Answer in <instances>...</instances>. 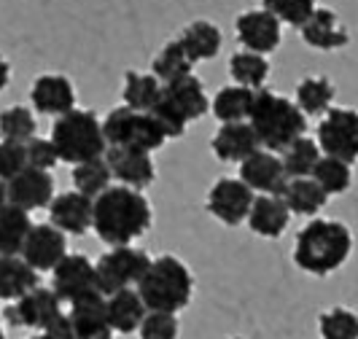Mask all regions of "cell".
Here are the masks:
<instances>
[{"label":"cell","mask_w":358,"mask_h":339,"mask_svg":"<svg viewBox=\"0 0 358 339\" xmlns=\"http://www.w3.org/2000/svg\"><path fill=\"white\" fill-rule=\"evenodd\" d=\"M280 196L286 199L291 213L305 215V218H315L323 210V205L329 202V194L323 192V186L313 175H307V178H288L286 189H283Z\"/></svg>","instance_id":"26"},{"label":"cell","mask_w":358,"mask_h":339,"mask_svg":"<svg viewBox=\"0 0 358 339\" xmlns=\"http://www.w3.org/2000/svg\"><path fill=\"white\" fill-rule=\"evenodd\" d=\"M141 339H178L180 323L178 312H162V310H148L141 329Z\"/></svg>","instance_id":"39"},{"label":"cell","mask_w":358,"mask_h":339,"mask_svg":"<svg viewBox=\"0 0 358 339\" xmlns=\"http://www.w3.org/2000/svg\"><path fill=\"white\" fill-rule=\"evenodd\" d=\"M334 84L329 81V78H323V75H307L302 78L299 84H296V94H294V100H296V106L305 110V116H323L331 103H334Z\"/></svg>","instance_id":"30"},{"label":"cell","mask_w":358,"mask_h":339,"mask_svg":"<svg viewBox=\"0 0 358 339\" xmlns=\"http://www.w3.org/2000/svg\"><path fill=\"white\" fill-rule=\"evenodd\" d=\"M30 339H54V337H49L46 331H41V334H36V337H30Z\"/></svg>","instance_id":"47"},{"label":"cell","mask_w":358,"mask_h":339,"mask_svg":"<svg viewBox=\"0 0 358 339\" xmlns=\"http://www.w3.org/2000/svg\"><path fill=\"white\" fill-rule=\"evenodd\" d=\"M71 321L76 339H113V326L108 318V299L106 294H94L81 302L71 304Z\"/></svg>","instance_id":"20"},{"label":"cell","mask_w":358,"mask_h":339,"mask_svg":"<svg viewBox=\"0 0 358 339\" xmlns=\"http://www.w3.org/2000/svg\"><path fill=\"white\" fill-rule=\"evenodd\" d=\"M49 337L54 339H76V331H73V321H71V315L68 312H59L57 318H54L46 329H43Z\"/></svg>","instance_id":"44"},{"label":"cell","mask_w":358,"mask_h":339,"mask_svg":"<svg viewBox=\"0 0 358 339\" xmlns=\"http://www.w3.org/2000/svg\"><path fill=\"white\" fill-rule=\"evenodd\" d=\"M11 84V65H8V59L0 54V92L6 89Z\"/></svg>","instance_id":"45"},{"label":"cell","mask_w":358,"mask_h":339,"mask_svg":"<svg viewBox=\"0 0 358 339\" xmlns=\"http://www.w3.org/2000/svg\"><path fill=\"white\" fill-rule=\"evenodd\" d=\"M30 103L43 116H65L76 108V89L73 81L62 73H43L30 87Z\"/></svg>","instance_id":"18"},{"label":"cell","mask_w":358,"mask_h":339,"mask_svg":"<svg viewBox=\"0 0 358 339\" xmlns=\"http://www.w3.org/2000/svg\"><path fill=\"white\" fill-rule=\"evenodd\" d=\"M8 202V189H6V180H0V205Z\"/></svg>","instance_id":"46"},{"label":"cell","mask_w":358,"mask_h":339,"mask_svg":"<svg viewBox=\"0 0 358 339\" xmlns=\"http://www.w3.org/2000/svg\"><path fill=\"white\" fill-rule=\"evenodd\" d=\"M240 178L245 180L256 194H283L288 173L278 151L259 148L245 161H240Z\"/></svg>","instance_id":"13"},{"label":"cell","mask_w":358,"mask_h":339,"mask_svg":"<svg viewBox=\"0 0 358 339\" xmlns=\"http://www.w3.org/2000/svg\"><path fill=\"white\" fill-rule=\"evenodd\" d=\"M151 267V256L143 248L135 245H116V248L106 250L97 259V280H100V291L103 294H113L122 288H138L143 280V275Z\"/></svg>","instance_id":"7"},{"label":"cell","mask_w":358,"mask_h":339,"mask_svg":"<svg viewBox=\"0 0 358 339\" xmlns=\"http://www.w3.org/2000/svg\"><path fill=\"white\" fill-rule=\"evenodd\" d=\"M38 132L36 113L27 106H11L0 110V140H14V143H27Z\"/></svg>","instance_id":"37"},{"label":"cell","mask_w":358,"mask_h":339,"mask_svg":"<svg viewBox=\"0 0 358 339\" xmlns=\"http://www.w3.org/2000/svg\"><path fill=\"white\" fill-rule=\"evenodd\" d=\"M151 116L159 122V127L164 129V135L173 140V138H183L186 135V127L192 124L183 113H180L178 108L173 106L164 94H159V100H157V106L151 108Z\"/></svg>","instance_id":"41"},{"label":"cell","mask_w":358,"mask_h":339,"mask_svg":"<svg viewBox=\"0 0 358 339\" xmlns=\"http://www.w3.org/2000/svg\"><path fill=\"white\" fill-rule=\"evenodd\" d=\"M291 215L294 213L288 210L286 199L280 194H256L245 224L253 234L267 237V240H278L288 229Z\"/></svg>","instance_id":"22"},{"label":"cell","mask_w":358,"mask_h":339,"mask_svg":"<svg viewBox=\"0 0 358 339\" xmlns=\"http://www.w3.org/2000/svg\"><path fill=\"white\" fill-rule=\"evenodd\" d=\"M256 192L243 178H218L208 192L205 208L224 226H240L248 221Z\"/></svg>","instance_id":"10"},{"label":"cell","mask_w":358,"mask_h":339,"mask_svg":"<svg viewBox=\"0 0 358 339\" xmlns=\"http://www.w3.org/2000/svg\"><path fill=\"white\" fill-rule=\"evenodd\" d=\"M24 148H27V164L38 170H54L62 161L52 138H33L24 143Z\"/></svg>","instance_id":"43"},{"label":"cell","mask_w":358,"mask_h":339,"mask_svg":"<svg viewBox=\"0 0 358 339\" xmlns=\"http://www.w3.org/2000/svg\"><path fill=\"white\" fill-rule=\"evenodd\" d=\"M299 36H302V41H305L307 46L321 49V52L345 49L350 43L348 27L342 24V19L331 8H315L313 17L299 27Z\"/></svg>","instance_id":"21"},{"label":"cell","mask_w":358,"mask_h":339,"mask_svg":"<svg viewBox=\"0 0 358 339\" xmlns=\"http://www.w3.org/2000/svg\"><path fill=\"white\" fill-rule=\"evenodd\" d=\"M353 234L342 221L331 218H310L299 229L294 243V264L315 277H326L350 259Z\"/></svg>","instance_id":"2"},{"label":"cell","mask_w":358,"mask_h":339,"mask_svg":"<svg viewBox=\"0 0 358 339\" xmlns=\"http://www.w3.org/2000/svg\"><path fill=\"white\" fill-rule=\"evenodd\" d=\"M180 43L194 62H208L221 52V30L208 19H197L180 30Z\"/></svg>","instance_id":"28"},{"label":"cell","mask_w":358,"mask_h":339,"mask_svg":"<svg viewBox=\"0 0 358 339\" xmlns=\"http://www.w3.org/2000/svg\"><path fill=\"white\" fill-rule=\"evenodd\" d=\"M162 94L178 108L189 122H197V119H202L210 110V100L205 94V87H202V81H199L194 73L162 84Z\"/></svg>","instance_id":"24"},{"label":"cell","mask_w":358,"mask_h":339,"mask_svg":"<svg viewBox=\"0 0 358 339\" xmlns=\"http://www.w3.org/2000/svg\"><path fill=\"white\" fill-rule=\"evenodd\" d=\"M6 189H8V202L24 208L27 213H36L41 208H49L54 199L52 170H38L27 164L19 175L6 183Z\"/></svg>","instance_id":"17"},{"label":"cell","mask_w":358,"mask_h":339,"mask_svg":"<svg viewBox=\"0 0 358 339\" xmlns=\"http://www.w3.org/2000/svg\"><path fill=\"white\" fill-rule=\"evenodd\" d=\"M138 291L148 310L180 312L194 296V275L178 256L164 253L159 259H151V267L138 283Z\"/></svg>","instance_id":"4"},{"label":"cell","mask_w":358,"mask_h":339,"mask_svg":"<svg viewBox=\"0 0 358 339\" xmlns=\"http://www.w3.org/2000/svg\"><path fill=\"white\" fill-rule=\"evenodd\" d=\"M52 140L59 151V159L68 164L97 159V157H106L108 151L103 122L84 108H73L65 116L54 119Z\"/></svg>","instance_id":"5"},{"label":"cell","mask_w":358,"mask_h":339,"mask_svg":"<svg viewBox=\"0 0 358 339\" xmlns=\"http://www.w3.org/2000/svg\"><path fill=\"white\" fill-rule=\"evenodd\" d=\"M313 178L321 183L323 192L329 196H340L353 186V167H350V161L323 154L321 161L313 170Z\"/></svg>","instance_id":"36"},{"label":"cell","mask_w":358,"mask_h":339,"mask_svg":"<svg viewBox=\"0 0 358 339\" xmlns=\"http://www.w3.org/2000/svg\"><path fill=\"white\" fill-rule=\"evenodd\" d=\"M194 65L197 62L183 49L180 38H176V41H167L159 49V54L151 59V73L159 78L162 84H167V81H176L180 75H189L194 71Z\"/></svg>","instance_id":"31"},{"label":"cell","mask_w":358,"mask_h":339,"mask_svg":"<svg viewBox=\"0 0 358 339\" xmlns=\"http://www.w3.org/2000/svg\"><path fill=\"white\" fill-rule=\"evenodd\" d=\"M108 318L116 334H135L141 329L143 318L148 315V307H145L141 291L132 288H122V291H113L108 294Z\"/></svg>","instance_id":"23"},{"label":"cell","mask_w":358,"mask_h":339,"mask_svg":"<svg viewBox=\"0 0 358 339\" xmlns=\"http://www.w3.org/2000/svg\"><path fill=\"white\" fill-rule=\"evenodd\" d=\"M229 75L234 84L248 87V89H262L269 75V59L259 52H237L229 59Z\"/></svg>","instance_id":"34"},{"label":"cell","mask_w":358,"mask_h":339,"mask_svg":"<svg viewBox=\"0 0 358 339\" xmlns=\"http://www.w3.org/2000/svg\"><path fill=\"white\" fill-rule=\"evenodd\" d=\"M229 339H243V337H229Z\"/></svg>","instance_id":"49"},{"label":"cell","mask_w":358,"mask_h":339,"mask_svg":"<svg viewBox=\"0 0 358 339\" xmlns=\"http://www.w3.org/2000/svg\"><path fill=\"white\" fill-rule=\"evenodd\" d=\"M215 159L221 161H245L253 151L262 148V140L256 135L251 122H227L215 129L213 140H210Z\"/></svg>","instance_id":"19"},{"label":"cell","mask_w":358,"mask_h":339,"mask_svg":"<svg viewBox=\"0 0 358 339\" xmlns=\"http://www.w3.org/2000/svg\"><path fill=\"white\" fill-rule=\"evenodd\" d=\"M0 339H6V331H3V318H0Z\"/></svg>","instance_id":"48"},{"label":"cell","mask_w":358,"mask_h":339,"mask_svg":"<svg viewBox=\"0 0 358 339\" xmlns=\"http://www.w3.org/2000/svg\"><path fill=\"white\" fill-rule=\"evenodd\" d=\"M248 122L256 129L262 148L278 151V154L307 132V116L305 110L296 106V100H288L283 94L264 89V87L256 89V94H253Z\"/></svg>","instance_id":"3"},{"label":"cell","mask_w":358,"mask_h":339,"mask_svg":"<svg viewBox=\"0 0 358 339\" xmlns=\"http://www.w3.org/2000/svg\"><path fill=\"white\" fill-rule=\"evenodd\" d=\"M0 302H3V299H0Z\"/></svg>","instance_id":"50"},{"label":"cell","mask_w":358,"mask_h":339,"mask_svg":"<svg viewBox=\"0 0 358 339\" xmlns=\"http://www.w3.org/2000/svg\"><path fill=\"white\" fill-rule=\"evenodd\" d=\"M315 140L326 157L353 164L358 159V113L350 108H329L318 124Z\"/></svg>","instance_id":"8"},{"label":"cell","mask_w":358,"mask_h":339,"mask_svg":"<svg viewBox=\"0 0 358 339\" xmlns=\"http://www.w3.org/2000/svg\"><path fill=\"white\" fill-rule=\"evenodd\" d=\"M151 205L141 189L132 186H108L103 194L94 199V234L110 245H132L151 229Z\"/></svg>","instance_id":"1"},{"label":"cell","mask_w":358,"mask_h":339,"mask_svg":"<svg viewBox=\"0 0 358 339\" xmlns=\"http://www.w3.org/2000/svg\"><path fill=\"white\" fill-rule=\"evenodd\" d=\"M19 256L27 264H33L38 272H52L68 256V234L59 226H54L52 221L49 224H33Z\"/></svg>","instance_id":"12"},{"label":"cell","mask_w":358,"mask_h":339,"mask_svg":"<svg viewBox=\"0 0 358 339\" xmlns=\"http://www.w3.org/2000/svg\"><path fill=\"white\" fill-rule=\"evenodd\" d=\"M162 94V81L154 73H138V71H127L124 73V106L135 108V110H151L157 106Z\"/></svg>","instance_id":"33"},{"label":"cell","mask_w":358,"mask_h":339,"mask_svg":"<svg viewBox=\"0 0 358 339\" xmlns=\"http://www.w3.org/2000/svg\"><path fill=\"white\" fill-rule=\"evenodd\" d=\"M49 221L73 237L87 234L94 224V196H87L78 189L57 194L49 205Z\"/></svg>","instance_id":"15"},{"label":"cell","mask_w":358,"mask_h":339,"mask_svg":"<svg viewBox=\"0 0 358 339\" xmlns=\"http://www.w3.org/2000/svg\"><path fill=\"white\" fill-rule=\"evenodd\" d=\"M323 151L318 140H313V138H296L294 143H288L283 151H280V159L286 164V173L288 178H307V175H313V170H315V164L321 161Z\"/></svg>","instance_id":"32"},{"label":"cell","mask_w":358,"mask_h":339,"mask_svg":"<svg viewBox=\"0 0 358 339\" xmlns=\"http://www.w3.org/2000/svg\"><path fill=\"white\" fill-rule=\"evenodd\" d=\"M33 229L30 213L14 202L0 205V256H19Z\"/></svg>","instance_id":"27"},{"label":"cell","mask_w":358,"mask_h":339,"mask_svg":"<svg viewBox=\"0 0 358 339\" xmlns=\"http://www.w3.org/2000/svg\"><path fill=\"white\" fill-rule=\"evenodd\" d=\"M62 304L65 302L57 296L54 288L38 286L17 302H8V307L3 310V321L11 329H41L43 331L62 312Z\"/></svg>","instance_id":"11"},{"label":"cell","mask_w":358,"mask_h":339,"mask_svg":"<svg viewBox=\"0 0 358 339\" xmlns=\"http://www.w3.org/2000/svg\"><path fill=\"white\" fill-rule=\"evenodd\" d=\"M24 167H27V148H24V143L0 140V180L8 183Z\"/></svg>","instance_id":"42"},{"label":"cell","mask_w":358,"mask_h":339,"mask_svg":"<svg viewBox=\"0 0 358 339\" xmlns=\"http://www.w3.org/2000/svg\"><path fill=\"white\" fill-rule=\"evenodd\" d=\"M264 8L291 27H302L315 11V0H264Z\"/></svg>","instance_id":"40"},{"label":"cell","mask_w":358,"mask_h":339,"mask_svg":"<svg viewBox=\"0 0 358 339\" xmlns=\"http://www.w3.org/2000/svg\"><path fill=\"white\" fill-rule=\"evenodd\" d=\"M73 189L84 192L87 196H97L106 192L113 180V173H110V164H108L106 157H97V159L81 161V164H73Z\"/></svg>","instance_id":"35"},{"label":"cell","mask_w":358,"mask_h":339,"mask_svg":"<svg viewBox=\"0 0 358 339\" xmlns=\"http://www.w3.org/2000/svg\"><path fill=\"white\" fill-rule=\"evenodd\" d=\"M280 19L275 17L267 8H253V11H243L237 22H234V30H237V41L248 49V52L259 54H272L280 46Z\"/></svg>","instance_id":"14"},{"label":"cell","mask_w":358,"mask_h":339,"mask_svg":"<svg viewBox=\"0 0 358 339\" xmlns=\"http://www.w3.org/2000/svg\"><path fill=\"white\" fill-rule=\"evenodd\" d=\"M41 286V272L22 256H0V299L17 302Z\"/></svg>","instance_id":"25"},{"label":"cell","mask_w":358,"mask_h":339,"mask_svg":"<svg viewBox=\"0 0 358 339\" xmlns=\"http://www.w3.org/2000/svg\"><path fill=\"white\" fill-rule=\"evenodd\" d=\"M108 145H124V148H141V151H159L170 138L164 135L159 122L151 116V110H135L129 106L110 108L103 119Z\"/></svg>","instance_id":"6"},{"label":"cell","mask_w":358,"mask_h":339,"mask_svg":"<svg viewBox=\"0 0 358 339\" xmlns=\"http://www.w3.org/2000/svg\"><path fill=\"white\" fill-rule=\"evenodd\" d=\"M321 339H358V315L348 307H331L318 315Z\"/></svg>","instance_id":"38"},{"label":"cell","mask_w":358,"mask_h":339,"mask_svg":"<svg viewBox=\"0 0 358 339\" xmlns=\"http://www.w3.org/2000/svg\"><path fill=\"white\" fill-rule=\"evenodd\" d=\"M253 94H256V89L240 87V84L221 87L215 92L213 100H210V110H213V116L221 124H227V122H248L253 108Z\"/></svg>","instance_id":"29"},{"label":"cell","mask_w":358,"mask_h":339,"mask_svg":"<svg viewBox=\"0 0 358 339\" xmlns=\"http://www.w3.org/2000/svg\"><path fill=\"white\" fill-rule=\"evenodd\" d=\"M52 288L65 304L103 294L100 280H97V264H92V259L84 253H68L52 269Z\"/></svg>","instance_id":"9"},{"label":"cell","mask_w":358,"mask_h":339,"mask_svg":"<svg viewBox=\"0 0 358 339\" xmlns=\"http://www.w3.org/2000/svg\"><path fill=\"white\" fill-rule=\"evenodd\" d=\"M106 159L110 164L113 178L132 189H148L157 178V167L151 159V151L141 148H124V145H108Z\"/></svg>","instance_id":"16"}]
</instances>
